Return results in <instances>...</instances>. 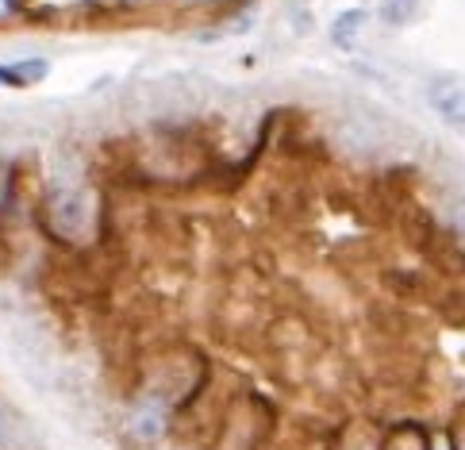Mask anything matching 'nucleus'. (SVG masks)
Instances as JSON below:
<instances>
[{"instance_id":"nucleus-1","label":"nucleus","mask_w":465,"mask_h":450,"mask_svg":"<svg viewBox=\"0 0 465 450\" xmlns=\"http://www.w3.org/2000/svg\"><path fill=\"white\" fill-rule=\"evenodd\" d=\"M46 215H51L54 235L81 239L89 227V200L81 189H54L51 200H46Z\"/></svg>"},{"instance_id":"nucleus-2","label":"nucleus","mask_w":465,"mask_h":450,"mask_svg":"<svg viewBox=\"0 0 465 450\" xmlns=\"http://www.w3.org/2000/svg\"><path fill=\"white\" fill-rule=\"evenodd\" d=\"M427 100L446 124L465 127V77L458 74H442L427 85Z\"/></svg>"},{"instance_id":"nucleus-3","label":"nucleus","mask_w":465,"mask_h":450,"mask_svg":"<svg viewBox=\"0 0 465 450\" xmlns=\"http://www.w3.org/2000/svg\"><path fill=\"white\" fill-rule=\"evenodd\" d=\"M361 24H365V12H342L339 20H335V27H331V39H335V46H342V50H351L354 43H358V31H361Z\"/></svg>"},{"instance_id":"nucleus-4","label":"nucleus","mask_w":465,"mask_h":450,"mask_svg":"<svg viewBox=\"0 0 465 450\" xmlns=\"http://www.w3.org/2000/svg\"><path fill=\"white\" fill-rule=\"evenodd\" d=\"M46 74V62H24V65H0V81L8 85H35Z\"/></svg>"},{"instance_id":"nucleus-5","label":"nucleus","mask_w":465,"mask_h":450,"mask_svg":"<svg viewBox=\"0 0 465 450\" xmlns=\"http://www.w3.org/2000/svg\"><path fill=\"white\" fill-rule=\"evenodd\" d=\"M415 8H420V0H381V20H385L389 27H404Z\"/></svg>"},{"instance_id":"nucleus-6","label":"nucleus","mask_w":465,"mask_h":450,"mask_svg":"<svg viewBox=\"0 0 465 450\" xmlns=\"http://www.w3.org/2000/svg\"><path fill=\"white\" fill-rule=\"evenodd\" d=\"M8 439H12V420H8V412L0 408V450L8 446Z\"/></svg>"}]
</instances>
